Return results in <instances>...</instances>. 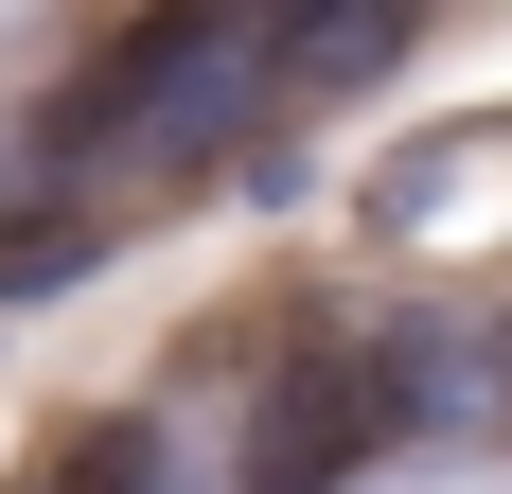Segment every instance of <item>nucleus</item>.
Masks as SVG:
<instances>
[{"mask_svg":"<svg viewBox=\"0 0 512 494\" xmlns=\"http://www.w3.org/2000/svg\"><path fill=\"white\" fill-rule=\"evenodd\" d=\"M407 53H424L407 0H354V18H265V89H283V106H336V89H371V71H407Z\"/></svg>","mask_w":512,"mask_h":494,"instance_id":"3","label":"nucleus"},{"mask_svg":"<svg viewBox=\"0 0 512 494\" xmlns=\"http://www.w3.org/2000/svg\"><path fill=\"white\" fill-rule=\"evenodd\" d=\"M265 18H124V36L71 71V89L36 106V142L53 177H195V159H230L265 124Z\"/></svg>","mask_w":512,"mask_h":494,"instance_id":"1","label":"nucleus"},{"mask_svg":"<svg viewBox=\"0 0 512 494\" xmlns=\"http://www.w3.org/2000/svg\"><path fill=\"white\" fill-rule=\"evenodd\" d=\"M371 442H389L371 353H283V389H265V424H248V494H336Z\"/></svg>","mask_w":512,"mask_h":494,"instance_id":"2","label":"nucleus"},{"mask_svg":"<svg viewBox=\"0 0 512 494\" xmlns=\"http://www.w3.org/2000/svg\"><path fill=\"white\" fill-rule=\"evenodd\" d=\"M495 406H512V336H495Z\"/></svg>","mask_w":512,"mask_h":494,"instance_id":"4","label":"nucleus"}]
</instances>
